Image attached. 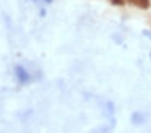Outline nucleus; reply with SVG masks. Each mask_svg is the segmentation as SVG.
Here are the masks:
<instances>
[{"label": "nucleus", "mask_w": 151, "mask_h": 133, "mask_svg": "<svg viewBox=\"0 0 151 133\" xmlns=\"http://www.w3.org/2000/svg\"><path fill=\"white\" fill-rule=\"evenodd\" d=\"M112 3H114V5H124L125 3V0H111Z\"/></svg>", "instance_id": "obj_3"}, {"label": "nucleus", "mask_w": 151, "mask_h": 133, "mask_svg": "<svg viewBox=\"0 0 151 133\" xmlns=\"http://www.w3.org/2000/svg\"><path fill=\"white\" fill-rule=\"evenodd\" d=\"M15 75L18 76V80H20V83H23V84L29 81V76H28L26 70H24L23 67H17V68H15Z\"/></svg>", "instance_id": "obj_1"}, {"label": "nucleus", "mask_w": 151, "mask_h": 133, "mask_svg": "<svg viewBox=\"0 0 151 133\" xmlns=\"http://www.w3.org/2000/svg\"><path fill=\"white\" fill-rule=\"evenodd\" d=\"M128 2H130L132 5L138 6V8H143V10L150 8V5H151V0H128Z\"/></svg>", "instance_id": "obj_2"}, {"label": "nucleus", "mask_w": 151, "mask_h": 133, "mask_svg": "<svg viewBox=\"0 0 151 133\" xmlns=\"http://www.w3.org/2000/svg\"><path fill=\"white\" fill-rule=\"evenodd\" d=\"M46 2H47V3H50V2H52V0H46Z\"/></svg>", "instance_id": "obj_4"}]
</instances>
